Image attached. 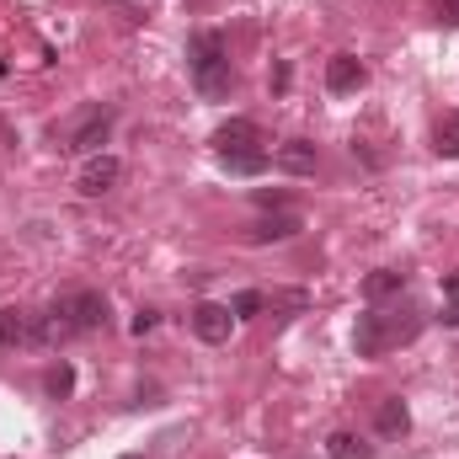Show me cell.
Wrapping results in <instances>:
<instances>
[{
    "instance_id": "9a60e30c",
    "label": "cell",
    "mask_w": 459,
    "mask_h": 459,
    "mask_svg": "<svg viewBox=\"0 0 459 459\" xmlns=\"http://www.w3.org/2000/svg\"><path fill=\"white\" fill-rule=\"evenodd\" d=\"M267 150H240V155H220V166H225L230 177H256V171H267Z\"/></svg>"
},
{
    "instance_id": "2e32d148",
    "label": "cell",
    "mask_w": 459,
    "mask_h": 459,
    "mask_svg": "<svg viewBox=\"0 0 459 459\" xmlns=\"http://www.w3.org/2000/svg\"><path fill=\"white\" fill-rule=\"evenodd\" d=\"M433 150H438L444 160H459V113L438 117V128H433Z\"/></svg>"
},
{
    "instance_id": "7c38bea8",
    "label": "cell",
    "mask_w": 459,
    "mask_h": 459,
    "mask_svg": "<svg viewBox=\"0 0 459 459\" xmlns=\"http://www.w3.org/2000/svg\"><path fill=\"white\" fill-rule=\"evenodd\" d=\"M220 59H230L225 32H198V38L187 43V65H193V70H204V65H220Z\"/></svg>"
},
{
    "instance_id": "9c48e42d",
    "label": "cell",
    "mask_w": 459,
    "mask_h": 459,
    "mask_svg": "<svg viewBox=\"0 0 459 459\" xmlns=\"http://www.w3.org/2000/svg\"><path fill=\"white\" fill-rule=\"evenodd\" d=\"M299 230H305V220L283 209V214H267V220H256V225L246 230V240H251V246H273V240H294Z\"/></svg>"
},
{
    "instance_id": "52a82bcc",
    "label": "cell",
    "mask_w": 459,
    "mask_h": 459,
    "mask_svg": "<svg viewBox=\"0 0 459 459\" xmlns=\"http://www.w3.org/2000/svg\"><path fill=\"white\" fill-rule=\"evenodd\" d=\"M214 150L220 155H240V150H262V128L251 117H230L214 128Z\"/></svg>"
},
{
    "instance_id": "8fae6325",
    "label": "cell",
    "mask_w": 459,
    "mask_h": 459,
    "mask_svg": "<svg viewBox=\"0 0 459 459\" xmlns=\"http://www.w3.org/2000/svg\"><path fill=\"white\" fill-rule=\"evenodd\" d=\"M316 144L310 139H289V144H278V166L289 171V177H316Z\"/></svg>"
},
{
    "instance_id": "ba28073f",
    "label": "cell",
    "mask_w": 459,
    "mask_h": 459,
    "mask_svg": "<svg viewBox=\"0 0 459 459\" xmlns=\"http://www.w3.org/2000/svg\"><path fill=\"white\" fill-rule=\"evenodd\" d=\"M363 81H368L363 59H352V54H337V59H326V91H332V97H347V91H358Z\"/></svg>"
},
{
    "instance_id": "ac0fdd59",
    "label": "cell",
    "mask_w": 459,
    "mask_h": 459,
    "mask_svg": "<svg viewBox=\"0 0 459 459\" xmlns=\"http://www.w3.org/2000/svg\"><path fill=\"white\" fill-rule=\"evenodd\" d=\"M43 390H48L54 401H70V390H75V368H70V363H54V368L43 374Z\"/></svg>"
},
{
    "instance_id": "484cf974",
    "label": "cell",
    "mask_w": 459,
    "mask_h": 459,
    "mask_svg": "<svg viewBox=\"0 0 459 459\" xmlns=\"http://www.w3.org/2000/svg\"><path fill=\"white\" fill-rule=\"evenodd\" d=\"M455 5H459V0H455Z\"/></svg>"
},
{
    "instance_id": "ffe728a7",
    "label": "cell",
    "mask_w": 459,
    "mask_h": 459,
    "mask_svg": "<svg viewBox=\"0 0 459 459\" xmlns=\"http://www.w3.org/2000/svg\"><path fill=\"white\" fill-rule=\"evenodd\" d=\"M251 198H256V209H278V214L289 209V193H278V187H256Z\"/></svg>"
},
{
    "instance_id": "5b68a950",
    "label": "cell",
    "mask_w": 459,
    "mask_h": 459,
    "mask_svg": "<svg viewBox=\"0 0 459 459\" xmlns=\"http://www.w3.org/2000/svg\"><path fill=\"white\" fill-rule=\"evenodd\" d=\"M113 123H117L113 108H97V113H86V123L70 134V150H75V155H102V144L113 139Z\"/></svg>"
},
{
    "instance_id": "603a6c76",
    "label": "cell",
    "mask_w": 459,
    "mask_h": 459,
    "mask_svg": "<svg viewBox=\"0 0 459 459\" xmlns=\"http://www.w3.org/2000/svg\"><path fill=\"white\" fill-rule=\"evenodd\" d=\"M438 321H444V326H459V299H449V305L438 310Z\"/></svg>"
},
{
    "instance_id": "8992f818",
    "label": "cell",
    "mask_w": 459,
    "mask_h": 459,
    "mask_svg": "<svg viewBox=\"0 0 459 459\" xmlns=\"http://www.w3.org/2000/svg\"><path fill=\"white\" fill-rule=\"evenodd\" d=\"M230 326H235V316H230V305H214V299H204L198 310H193V337L209 347L230 342Z\"/></svg>"
},
{
    "instance_id": "3957f363",
    "label": "cell",
    "mask_w": 459,
    "mask_h": 459,
    "mask_svg": "<svg viewBox=\"0 0 459 459\" xmlns=\"http://www.w3.org/2000/svg\"><path fill=\"white\" fill-rule=\"evenodd\" d=\"M0 347H48V316H27L16 305L0 310Z\"/></svg>"
},
{
    "instance_id": "d4e9b609",
    "label": "cell",
    "mask_w": 459,
    "mask_h": 459,
    "mask_svg": "<svg viewBox=\"0 0 459 459\" xmlns=\"http://www.w3.org/2000/svg\"><path fill=\"white\" fill-rule=\"evenodd\" d=\"M123 459H144V455H123Z\"/></svg>"
},
{
    "instance_id": "4fadbf2b",
    "label": "cell",
    "mask_w": 459,
    "mask_h": 459,
    "mask_svg": "<svg viewBox=\"0 0 459 459\" xmlns=\"http://www.w3.org/2000/svg\"><path fill=\"white\" fill-rule=\"evenodd\" d=\"M374 428L385 433V438H406L411 433V411H406V401H379V417H374Z\"/></svg>"
},
{
    "instance_id": "5bb4252c",
    "label": "cell",
    "mask_w": 459,
    "mask_h": 459,
    "mask_svg": "<svg viewBox=\"0 0 459 459\" xmlns=\"http://www.w3.org/2000/svg\"><path fill=\"white\" fill-rule=\"evenodd\" d=\"M401 289H406V273H395V267H379V273L363 278V299H368V305H379V299H390V294H401Z\"/></svg>"
},
{
    "instance_id": "7402d4cb",
    "label": "cell",
    "mask_w": 459,
    "mask_h": 459,
    "mask_svg": "<svg viewBox=\"0 0 459 459\" xmlns=\"http://www.w3.org/2000/svg\"><path fill=\"white\" fill-rule=\"evenodd\" d=\"M160 326V310H139L134 316V337H144V332H155Z\"/></svg>"
},
{
    "instance_id": "44dd1931",
    "label": "cell",
    "mask_w": 459,
    "mask_h": 459,
    "mask_svg": "<svg viewBox=\"0 0 459 459\" xmlns=\"http://www.w3.org/2000/svg\"><path fill=\"white\" fill-rule=\"evenodd\" d=\"M289 81H294V70H289V59H278V65H273V91L283 97V91H289Z\"/></svg>"
},
{
    "instance_id": "cb8c5ba5",
    "label": "cell",
    "mask_w": 459,
    "mask_h": 459,
    "mask_svg": "<svg viewBox=\"0 0 459 459\" xmlns=\"http://www.w3.org/2000/svg\"><path fill=\"white\" fill-rule=\"evenodd\" d=\"M444 289H449V294L459 299V273H449V278H444Z\"/></svg>"
},
{
    "instance_id": "e0dca14e",
    "label": "cell",
    "mask_w": 459,
    "mask_h": 459,
    "mask_svg": "<svg viewBox=\"0 0 459 459\" xmlns=\"http://www.w3.org/2000/svg\"><path fill=\"white\" fill-rule=\"evenodd\" d=\"M326 455L332 459H374V444H363L358 433H332L326 438Z\"/></svg>"
},
{
    "instance_id": "d6986e66",
    "label": "cell",
    "mask_w": 459,
    "mask_h": 459,
    "mask_svg": "<svg viewBox=\"0 0 459 459\" xmlns=\"http://www.w3.org/2000/svg\"><path fill=\"white\" fill-rule=\"evenodd\" d=\"M262 310H267V294H256V289L235 294V305H230V316H262Z\"/></svg>"
},
{
    "instance_id": "7a4b0ae2",
    "label": "cell",
    "mask_w": 459,
    "mask_h": 459,
    "mask_svg": "<svg viewBox=\"0 0 459 459\" xmlns=\"http://www.w3.org/2000/svg\"><path fill=\"white\" fill-rule=\"evenodd\" d=\"M108 326V299L97 289H81V294H59L54 310H48V342H65L75 332H97Z\"/></svg>"
},
{
    "instance_id": "277c9868",
    "label": "cell",
    "mask_w": 459,
    "mask_h": 459,
    "mask_svg": "<svg viewBox=\"0 0 459 459\" xmlns=\"http://www.w3.org/2000/svg\"><path fill=\"white\" fill-rule=\"evenodd\" d=\"M117 182H123V160H117V155H91V160L81 166V177H75L81 198H102V193H113Z\"/></svg>"
},
{
    "instance_id": "30bf717a",
    "label": "cell",
    "mask_w": 459,
    "mask_h": 459,
    "mask_svg": "<svg viewBox=\"0 0 459 459\" xmlns=\"http://www.w3.org/2000/svg\"><path fill=\"white\" fill-rule=\"evenodd\" d=\"M193 86H198V97H209V102H225L230 86H235V70H230V59H220V65H204V70H193Z\"/></svg>"
},
{
    "instance_id": "6da1fadb",
    "label": "cell",
    "mask_w": 459,
    "mask_h": 459,
    "mask_svg": "<svg viewBox=\"0 0 459 459\" xmlns=\"http://www.w3.org/2000/svg\"><path fill=\"white\" fill-rule=\"evenodd\" d=\"M417 332H422L417 310H368V316H358V326H352V347H358V358H379L385 347L411 342Z\"/></svg>"
}]
</instances>
